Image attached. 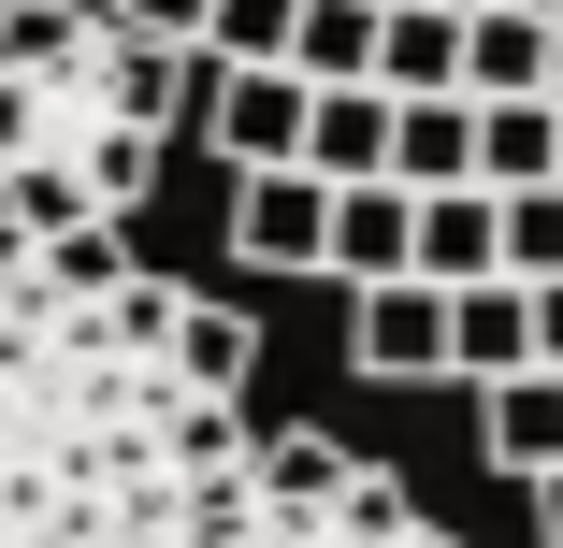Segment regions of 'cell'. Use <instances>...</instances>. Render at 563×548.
I'll list each match as a JSON object with an SVG mask.
<instances>
[{"label": "cell", "instance_id": "1", "mask_svg": "<svg viewBox=\"0 0 563 548\" xmlns=\"http://www.w3.org/2000/svg\"><path fill=\"white\" fill-rule=\"evenodd\" d=\"M246 390L188 376V289L117 232L0 216V548H202L246 491Z\"/></svg>", "mask_w": 563, "mask_h": 548}, {"label": "cell", "instance_id": "2", "mask_svg": "<svg viewBox=\"0 0 563 548\" xmlns=\"http://www.w3.org/2000/svg\"><path fill=\"white\" fill-rule=\"evenodd\" d=\"M188 101H202V44H145L101 0H0V216L30 246L131 232Z\"/></svg>", "mask_w": 563, "mask_h": 548}, {"label": "cell", "instance_id": "3", "mask_svg": "<svg viewBox=\"0 0 563 548\" xmlns=\"http://www.w3.org/2000/svg\"><path fill=\"white\" fill-rule=\"evenodd\" d=\"M202 548H463V534H433L405 505V477H376V462H332V477H261L246 462V491L202 519Z\"/></svg>", "mask_w": 563, "mask_h": 548}, {"label": "cell", "instance_id": "4", "mask_svg": "<svg viewBox=\"0 0 563 548\" xmlns=\"http://www.w3.org/2000/svg\"><path fill=\"white\" fill-rule=\"evenodd\" d=\"M202 145L232 159V174H261V159H303V72L289 58H202Z\"/></svg>", "mask_w": 563, "mask_h": 548}, {"label": "cell", "instance_id": "5", "mask_svg": "<svg viewBox=\"0 0 563 548\" xmlns=\"http://www.w3.org/2000/svg\"><path fill=\"white\" fill-rule=\"evenodd\" d=\"M318 232H332V188H318L303 159L232 174V260H246V275H318Z\"/></svg>", "mask_w": 563, "mask_h": 548}, {"label": "cell", "instance_id": "6", "mask_svg": "<svg viewBox=\"0 0 563 548\" xmlns=\"http://www.w3.org/2000/svg\"><path fill=\"white\" fill-rule=\"evenodd\" d=\"M347 361H362V376H448V289H433V275L347 289Z\"/></svg>", "mask_w": 563, "mask_h": 548}, {"label": "cell", "instance_id": "7", "mask_svg": "<svg viewBox=\"0 0 563 548\" xmlns=\"http://www.w3.org/2000/svg\"><path fill=\"white\" fill-rule=\"evenodd\" d=\"M303 174H318V188H362V174H390V87H376V72H347V87H303Z\"/></svg>", "mask_w": 563, "mask_h": 548}, {"label": "cell", "instance_id": "8", "mask_svg": "<svg viewBox=\"0 0 563 548\" xmlns=\"http://www.w3.org/2000/svg\"><path fill=\"white\" fill-rule=\"evenodd\" d=\"M390 188H477V101L463 87H390Z\"/></svg>", "mask_w": 563, "mask_h": 548}, {"label": "cell", "instance_id": "9", "mask_svg": "<svg viewBox=\"0 0 563 548\" xmlns=\"http://www.w3.org/2000/svg\"><path fill=\"white\" fill-rule=\"evenodd\" d=\"M405 275H433V289H477V275H506L492 188H419V216H405Z\"/></svg>", "mask_w": 563, "mask_h": 548}, {"label": "cell", "instance_id": "10", "mask_svg": "<svg viewBox=\"0 0 563 548\" xmlns=\"http://www.w3.org/2000/svg\"><path fill=\"white\" fill-rule=\"evenodd\" d=\"M520 361H534V289H520V275L448 289V376H463V390H492V376H520Z\"/></svg>", "mask_w": 563, "mask_h": 548}, {"label": "cell", "instance_id": "11", "mask_svg": "<svg viewBox=\"0 0 563 548\" xmlns=\"http://www.w3.org/2000/svg\"><path fill=\"white\" fill-rule=\"evenodd\" d=\"M405 216H419V188H390V174H362V188H332V232H318V275H347V289L405 275Z\"/></svg>", "mask_w": 563, "mask_h": 548}, {"label": "cell", "instance_id": "12", "mask_svg": "<svg viewBox=\"0 0 563 548\" xmlns=\"http://www.w3.org/2000/svg\"><path fill=\"white\" fill-rule=\"evenodd\" d=\"M549 87V0H463V101Z\"/></svg>", "mask_w": 563, "mask_h": 548}, {"label": "cell", "instance_id": "13", "mask_svg": "<svg viewBox=\"0 0 563 548\" xmlns=\"http://www.w3.org/2000/svg\"><path fill=\"white\" fill-rule=\"evenodd\" d=\"M477 448H492L506 477H549V462H563V376H549V361H520V376L477 390Z\"/></svg>", "mask_w": 563, "mask_h": 548}, {"label": "cell", "instance_id": "14", "mask_svg": "<svg viewBox=\"0 0 563 548\" xmlns=\"http://www.w3.org/2000/svg\"><path fill=\"white\" fill-rule=\"evenodd\" d=\"M534 174H563V101L549 87L477 101V188H534Z\"/></svg>", "mask_w": 563, "mask_h": 548}, {"label": "cell", "instance_id": "15", "mask_svg": "<svg viewBox=\"0 0 563 548\" xmlns=\"http://www.w3.org/2000/svg\"><path fill=\"white\" fill-rule=\"evenodd\" d=\"M289 72H303V87L376 72V0H289Z\"/></svg>", "mask_w": 563, "mask_h": 548}, {"label": "cell", "instance_id": "16", "mask_svg": "<svg viewBox=\"0 0 563 548\" xmlns=\"http://www.w3.org/2000/svg\"><path fill=\"white\" fill-rule=\"evenodd\" d=\"M492 232H506V275H563V174L492 188Z\"/></svg>", "mask_w": 563, "mask_h": 548}, {"label": "cell", "instance_id": "17", "mask_svg": "<svg viewBox=\"0 0 563 548\" xmlns=\"http://www.w3.org/2000/svg\"><path fill=\"white\" fill-rule=\"evenodd\" d=\"M202 58H289V0H202Z\"/></svg>", "mask_w": 563, "mask_h": 548}, {"label": "cell", "instance_id": "18", "mask_svg": "<svg viewBox=\"0 0 563 548\" xmlns=\"http://www.w3.org/2000/svg\"><path fill=\"white\" fill-rule=\"evenodd\" d=\"M117 30H145V44H202V0H101Z\"/></svg>", "mask_w": 563, "mask_h": 548}, {"label": "cell", "instance_id": "19", "mask_svg": "<svg viewBox=\"0 0 563 548\" xmlns=\"http://www.w3.org/2000/svg\"><path fill=\"white\" fill-rule=\"evenodd\" d=\"M520 289H534V361L563 376V275H520Z\"/></svg>", "mask_w": 563, "mask_h": 548}, {"label": "cell", "instance_id": "20", "mask_svg": "<svg viewBox=\"0 0 563 548\" xmlns=\"http://www.w3.org/2000/svg\"><path fill=\"white\" fill-rule=\"evenodd\" d=\"M520 491H534V534L563 548V462H549V477H520Z\"/></svg>", "mask_w": 563, "mask_h": 548}, {"label": "cell", "instance_id": "21", "mask_svg": "<svg viewBox=\"0 0 563 548\" xmlns=\"http://www.w3.org/2000/svg\"><path fill=\"white\" fill-rule=\"evenodd\" d=\"M549 87H563V0H549Z\"/></svg>", "mask_w": 563, "mask_h": 548}, {"label": "cell", "instance_id": "22", "mask_svg": "<svg viewBox=\"0 0 563 548\" xmlns=\"http://www.w3.org/2000/svg\"><path fill=\"white\" fill-rule=\"evenodd\" d=\"M549 101H563V87H549Z\"/></svg>", "mask_w": 563, "mask_h": 548}]
</instances>
